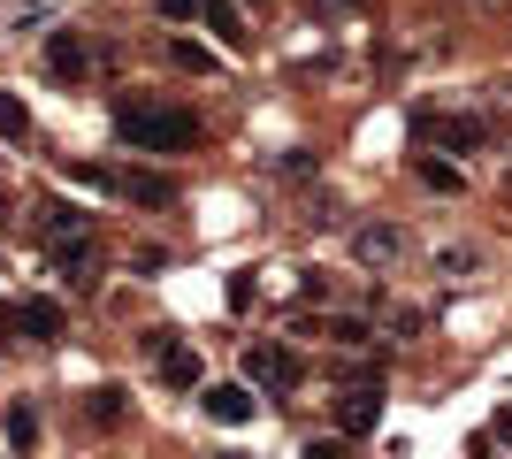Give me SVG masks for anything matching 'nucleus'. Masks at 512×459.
<instances>
[{"instance_id": "9b49d317", "label": "nucleus", "mask_w": 512, "mask_h": 459, "mask_svg": "<svg viewBox=\"0 0 512 459\" xmlns=\"http://www.w3.org/2000/svg\"><path fill=\"white\" fill-rule=\"evenodd\" d=\"M16 329H23V337H39V345H54V337H62V306H54V299H23Z\"/></svg>"}, {"instance_id": "f8f14e48", "label": "nucleus", "mask_w": 512, "mask_h": 459, "mask_svg": "<svg viewBox=\"0 0 512 459\" xmlns=\"http://www.w3.org/2000/svg\"><path fill=\"white\" fill-rule=\"evenodd\" d=\"M54 268H62V284H92V276H100V253H92V238L54 245Z\"/></svg>"}, {"instance_id": "20e7f679", "label": "nucleus", "mask_w": 512, "mask_h": 459, "mask_svg": "<svg viewBox=\"0 0 512 459\" xmlns=\"http://www.w3.org/2000/svg\"><path fill=\"white\" fill-rule=\"evenodd\" d=\"M245 383H260V391H291V383H299V352H291V345H245Z\"/></svg>"}, {"instance_id": "0eeeda50", "label": "nucleus", "mask_w": 512, "mask_h": 459, "mask_svg": "<svg viewBox=\"0 0 512 459\" xmlns=\"http://www.w3.org/2000/svg\"><path fill=\"white\" fill-rule=\"evenodd\" d=\"M85 62H92V46L77 39V31H54V39H46V77H54V85H77Z\"/></svg>"}, {"instance_id": "a211bd4d", "label": "nucleus", "mask_w": 512, "mask_h": 459, "mask_svg": "<svg viewBox=\"0 0 512 459\" xmlns=\"http://www.w3.org/2000/svg\"><path fill=\"white\" fill-rule=\"evenodd\" d=\"M329 337H337V345H367V337H375V329H367L360 314H337V322H329Z\"/></svg>"}, {"instance_id": "1a4fd4ad", "label": "nucleus", "mask_w": 512, "mask_h": 459, "mask_svg": "<svg viewBox=\"0 0 512 459\" xmlns=\"http://www.w3.org/2000/svg\"><path fill=\"white\" fill-rule=\"evenodd\" d=\"M253 406H260V398L237 391V383H214V391H207V421H222V429H245V421H253Z\"/></svg>"}, {"instance_id": "dca6fc26", "label": "nucleus", "mask_w": 512, "mask_h": 459, "mask_svg": "<svg viewBox=\"0 0 512 459\" xmlns=\"http://www.w3.org/2000/svg\"><path fill=\"white\" fill-rule=\"evenodd\" d=\"M85 414L100 421V429H115V421H123L130 406H123V391H115V383H107V391H92V398H85Z\"/></svg>"}, {"instance_id": "b1692460", "label": "nucleus", "mask_w": 512, "mask_h": 459, "mask_svg": "<svg viewBox=\"0 0 512 459\" xmlns=\"http://www.w3.org/2000/svg\"><path fill=\"white\" fill-rule=\"evenodd\" d=\"M497 437H512V414H505V421H497Z\"/></svg>"}, {"instance_id": "412c9836", "label": "nucleus", "mask_w": 512, "mask_h": 459, "mask_svg": "<svg viewBox=\"0 0 512 459\" xmlns=\"http://www.w3.org/2000/svg\"><path fill=\"white\" fill-rule=\"evenodd\" d=\"M130 268H138V276H153V268H169V253H161V245H138V253H130Z\"/></svg>"}, {"instance_id": "ddd939ff", "label": "nucleus", "mask_w": 512, "mask_h": 459, "mask_svg": "<svg viewBox=\"0 0 512 459\" xmlns=\"http://www.w3.org/2000/svg\"><path fill=\"white\" fill-rule=\"evenodd\" d=\"M0 429H8V452H39V414H31V406H8V421H0Z\"/></svg>"}, {"instance_id": "39448f33", "label": "nucleus", "mask_w": 512, "mask_h": 459, "mask_svg": "<svg viewBox=\"0 0 512 459\" xmlns=\"http://www.w3.org/2000/svg\"><path fill=\"white\" fill-rule=\"evenodd\" d=\"M406 230H398V222H360V230H352V261L360 268H390V261H406Z\"/></svg>"}, {"instance_id": "6ab92c4d", "label": "nucleus", "mask_w": 512, "mask_h": 459, "mask_svg": "<svg viewBox=\"0 0 512 459\" xmlns=\"http://www.w3.org/2000/svg\"><path fill=\"white\" fill-rule=\"evenodd\" d=\"M0 131H8V138H23V131H31V115H23V100H8V92H0Z\"/></svg>"}, {"instance_id": "6e6552de", "label": "nucleus", "mask_w": 512, "mask_h": 459, "mask_svg": "<svg viewBox=\"0 0 512 459\" xmlns=\"http://www.w3.org/2000/svg\"><path fill=\"white\" fill-rule=\"evenodd\" d=\"M115 192H123L130 207H176V184H169V176H153V169H123V176H115Z\"/></svg>"}, {"instance_id": "aec40b11", "label": "nucleus", "mask_w": 512, "mask_h": 459, "mask_svg": "<svg viewBox=\"0 0 512 459\" xmlns=\"http://www.w3.org/2000/svg\"><path fill=\"white\" fill-rule=\"evenodd\" d=\"M436 268H444V276H467L474 253H467V245H444V253H436Z\"/></svg>"}, {"instance_id": "f3484780", "label": "nucleus", "mask_w": 512, "mask_h": 459, "mask_svg": "<svg viewBox=\"0 0 512 459\" xmlns=\"http://www.w3.org/2000/svg\"><path fill=\"white\" fill-rule=\"evenodd\" d=\"M421 184L428 192H459V169H451V161H421Z\"/></svg>"}, {"instance_id": "423d86ee", "label": "nucleus", "mask_w": 512, "mask_h": 459, "mask_svg": "<svg viewBox=\"0 0 512 459\" xmlns=\"http://www.w3.org/2000/svg\"><path fill=\"white\" fill-rule=\"evenodd\" d=\"M413 131L436 138V146H451V153H474V146H482V123H474V115H413Z\"/></svg>"}, {"instance_id": "7ed1b4c3", "label": "nucleus", "mask_w": 512, "mask_h": 459, "mask_svg": "<svg viewBox=\"0 0 512 459\" xmlns=\"http://www.w3.org/2000/svg\"><path fill=\"white\" fill-rule=\"evenodd\" d=\"M31 238L39 245H77V238H92V215L77 199H46V207H31Z\"/></svg>"}, {"instance_id": "f03ea898", "label": "nucleus", "mask_w": 512, "mask_h": 459, "mask_svg": "<svg viewBox=\"0 0 512 459\" xmlns=\"http://www.w3.org/2000/svg\"><path fill=\"white\" fill-rule=\"evenodd\" d=\"M375 421H383V383L375 375H352L337 398V437H375Z\"/></svg>"}, {"instance_id": "4468645a", "label": "nucleus", "mask_w": 512, "mask_h": 459, "mask_svg": "<svg viewBox=\"0 0 512 459\" xmlns=\"http://www.w3.org/2000/svg\"><path fill=\"white\" fill-rule=\"evenodd\" d=\"M199 16L214 23V39H222V46H245V16H237V0H207Z\"/></svg>"}, {"instance_id": "4be33fe9", "label": "nucleus", "mask_w": 512, "mask_h": 459, "mask_svg": "<svg viewBox=\"0 0 512 459\" xmlns=\"http://www.w3.org/2000/svg\"><path fill=\"white\" fill-rule=\"evenodd\" d=\"M199 8H207V0H161V16H169V23H184V16H199Z\"/></svg>"}, {"instance_id": "f257e3e1", "label": "nucleus", "mask_w": 512, "mask_h": 459, "mask_svg": "<svg viewBox=\"0 0 512 459\" xmlns=\"http://www.w3.org/2000/svg\"><path fill=\"white\" fill-rule=\"evenodd\" d=\"M115 138L123 146H138V153H192L199 138H207V123H199L192 108H161V100H123L115 108Z\"/></svg>"}, {"instance_id": "5701e85b", "label": "nucleus", "mask_w": 512, "mask_h": 459, "mask_svg": "<svg viewBox=\"0 0 512 459\" xmlns=\"http://www.w3.org/2000/svg\"><path fill=\"white\" fill-rule=\"evenodd\" d=\"M306 459H344V444L337 437H314V444H306Z\"/></svg>"}, {"instance_id": "2eb2a0df", "label": "nucleus", "mask_w": 512, "mask_h": 459, "mask_svg": "<svg viewBox=\"0 0 512 459\" xmlns=\"http://www.w3.org/2000/svg\"><path fill=\"white\" fill-rule=\"evenodd\" d=\"M169 62H176V69H199V77H214V46H199V39H169Z\"/></svg>"}, {"instance_id": "9d476101", "label": "nucleus", "mask_w": 512, "mask_h": 459, "mask_svg": "<svg viewBox=\"0 0 512 459\" xmlns=\"http://www.w3.org/2000/svg\"><path fill=\"white\" fill-rule=\"evenodd\" d=\"M153 352H161V375H169V391H192L199 383V352L176 345V337H153Z\"/></svg>"}]
</instances>
